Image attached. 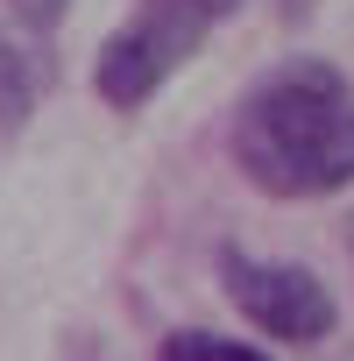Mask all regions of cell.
<instances>
[{
	"mask_svg": "<svg viewBox=\"0 0 354 361\" xmlns=\"http://www.w3.org/2000/svg\"><path fill=\"white\" fill-rule=\"evenodd\" d=\"M234 170L269 199H333L354 185V78L326 57L269 64L227 128Z\"/></svg>",
	"mask_w": 354,
	"mask_h": 361,
	"instance_id": "obj_1",
	"label": "cell"
},
{
	"mask_svg": "<svg viewBox=\"0 0 354 361\" xmlns=\"http://www.w3.org/2000/svg\"><path fill=\"white\" fill-rule=\"evenodd\" d=\"M241 8H248V0H135V15L99 43L92 92L114 114H142L177 71L213 43V29H227Z\"/></svg>",
	"mask_w": 354,
	"mask_h": 361,
	"instance_id": "obj_2",
	"label": "cell"
},
{
	"mask_svg": "<svg viewBox=\"0 0 354 361\" xmlns=\"http://www.w3.org/2000/svg\"><path fill=\"white\" fill-rule=\"evenodd\" d=\"M220 290L234 298V312L276 340V347H319L333 340L340 312H333V290L305 269V262H262L248 248H220Z\"/></svg>",
	"mask_w": 354,
	"mask_h": 361,
	"instance_id": "obj_3",
	"label": "cell"
},
{
	"mask_svg": "<svg viewBox=\"0 0 354 361\" xmlns=\"http://www.w3.org/2000/svg\"><path fill=\"white\" fill-rule=\"evenodd\" d=\"M36 43H43V36H29V29H0V142L22 135V128L36 121V106H43L50 64H43Z\"/></svg>",
	"mask_w": 354,
	"mask_h": 361,
	"instance_id": "obj_4",
	"label": "cell"
},
{
	"mask_svg": "<svg viewBox=\"0 0 354 361\" xmlns=\"http://www.w3.org/2000/svg\"><path fill=\"white\" fill-rule=\"evenodd\" d=\"M156 361H269L262 347L248 340H227V333H206V326H185V333H170L156 347Z\"/></svg>",
	"mask_w": 354,
	"mask_h": 361,
	"instance_id": "obj_5",
	"label": "cell"
},
{
	"mask_svg": "<svg viewBox=\"0 0 354 361\" xmlns=\"http://www.w3.org/2000/svg\"><path fill=\"white\" fill-rule=\"evenodd\" d=\"M8 8H15V29H29V36H57L64 15H71V0H8Z\"/></svg>",
	"mask_w": 354,
	"mask_h": 361,
	"instance_id": "obj_6",
	"label": "cell"
}]
</instances>
